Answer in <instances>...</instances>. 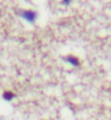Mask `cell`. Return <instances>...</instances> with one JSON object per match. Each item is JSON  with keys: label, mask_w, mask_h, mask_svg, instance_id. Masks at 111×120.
Segmentation results:
<instances>
[{"label": "cell", "mask_w": 111, "mask_h": 120, "mask_svg": "<svg viewBox=\"0 0 111 120\" xmlns=\"http://www.w3.org/2000/svg\"><path fill=\"white\" fill-rule=\"evenodd\" d=\"M19 14L23 20H25L26 22H29V24H33L36 21V18H37L36 12L32 11V10H24V11H21Z\"/></svg>", "instance_id": "6da1fadb"}, {"label": "cell", "mask_w": 111, "mask_h": 120, "mask_svg": "<svg viewBox=\"0 0 111 120\" xmlns=\"http://www.w3.org/2000/svg\"><path fill=\"white\" fill-rule=\"evenodd\" d=\"M65 61H67L68 63H70L71 66H73V67L79 66V60L76 57H74V56H68V57H65Z\"/></svg>", "instance_id": "7a4b0ae2"}, {"label": "cell", "mask_w": 111, "mask_h": 120, "mask_svg": "<svg viewBox=\"0 0 111 120\" xmlns=\"http://www.w3.org/2000/svg\"><path fill=\"white\" fill-rule=\"evenodd\" d=\"M2 97L4 98V101H12L13 99V97H15V95L13 94L12 92H4V93H3V95H2Z\"/></svg>", "instance_id": "3957f363"}, {"label": "cell", "mask_w": 111, "mask_h": 120, "mask_svg": "<svg viewBox=\"0 0 111 120\" xmlns=\"http://www.w3.org/2000/svg\"><path fill=\"white\" fill-rule=\"evenodd\" d=\"M61 3H62V4H64V6H69V4L71 3V1H70V0H64V1H62Z\"/></svg>", "instance_id": "277c9868"}]
</instances>
